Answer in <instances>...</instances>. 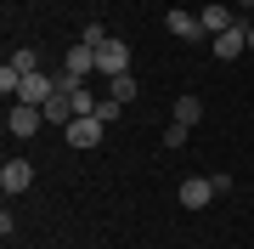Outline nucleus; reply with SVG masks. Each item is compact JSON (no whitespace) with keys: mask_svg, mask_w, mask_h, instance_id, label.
<instances>
[{"mask_svg":"<svg viewBox=\"0 0 254 249\" xmlns=\"http://www.w3.org/2000/svg\"><path fill=\"white\" fill-rule=\"evenodd\" d=\"M108 96H113V102H130V96H136V80H130V74L108 80Z\"/></svg>","mask_w":254,"mask_h":249,"instance_id":"14","label":"nucleus"},{"mask_svg":"<svg viewBox=\"0 0 254 249\" xmlns=\"http://www.w3.org/2000/svg\"><path fill=\"white\" fill-rule=\"evenodd\" d=\"M63 74L73 80V91H79V85L96 74V51L85 46V40H79V46H68V57H63Z\"/></svg>","mask_w":254,"mask_h":249,"instance_id":"2","label":"nucleus"},{"mask_svg":"<svg viewBox=\"0 0 254 249\" xmlns=\"http://www.w3.org/2000/svg\"><path fill=\"white\" fill-rule=\"evenodd\" d=\"M68 142H73V148H96V142H102V119H96V113H79V119L68 125Z\"/></svg>","mask_w":254,"mask_h":249,"instance_id":"8","label":"nucleus"},{"mask_svg":"<svg viewBox=\"0 0 254 249\" xmlns=\"http://www.w3.org/2000/svg\"><path fill=\"white\" fill-rule=\"evenodd\" d=\"M79 40H85V46H91V51H96V46H102V40H108V28H102V23H85V28H79Z\"/></svg>","mask_w":254,"mask_h":249,"instance_id":"16","label":"nucleus"},{"mask_svg":"<svg viewBox=\"0 0 254 249\" xmlns=\"http://www.w3.org/2000/svg\"><path fill=\"white\" fill-rule=\"evenodd\" d=\"M28 181H34V165H28V159H6V165H0V187H6V198L28 193Z\"/></svg>","mask_w":254,"mask_h":249,"instance_id":"3","label":"nucleus"},{"mask_svg":"<svg viewBox=\"0 0 254 249\" xmlns=\"http://www.w3.org/2000/svg\"><path fill=\"white\" fill-rule=\"evenodd\" d=\"M6 63L17 68V74H40V51H34V46H17V51L6 57Z\"/></svg>","mask_w":254,"mask_h":249,"instance_id":"12","label":"nucleus"},{"mask_svg":"<svg viewBox=\"0 0 254 249\" xmlns=\"http://www.w3.org/2000/svg\"><path fill=\"white\" fill-rule=\"evenodd\" d=\"M96 74L102 80H119V74H130V46H125V40H102V46H96Z\"/></svg>","mask_w":254,"mask_h":249,"instance_id":"1","label":"nucleus"},{"mask_svg":"<svg viewBox=\"0 0 254 249\" xmlns=\"http://www.w3.org/2000/svg\"><path fill=\"white\" fill-rule=\"evenodd\" d=\"M164 28H170L175 40H203V23L192 17V11H170V17H164Z\"/></svg>","mask_w":254,"mask_h":249,"instance_id":"11","label":"nucleus"},{"mask_svg":"<svg viewBox=\"0 0 254 249\" xmlns=\"http://www.w3.org/2000/svg\"><path fill=\"white\" fill-rule=\"evenodd\" d=\"M243 51H249V23H237V28H226V34H215V57H220V63H237Z\"/></svg>","mask_w":254,"mask_h":249,"instance_id":"7","label":"nucleus"},{"mask_svg":"<svg viewBox=\"0 0 254 249\" xmlns=\"http://www.w3.org/2000/svg\"><path fill=\"white\" fill-rule=\"evenodd\" d=\"M203 119V102L198 96H181V102H175V125H198Z\"/></svg>","mask_w":254,"mask_h":249,"instance_id":"13","label":"nucleus"},{"mask_svg":"<svg viewBox=\"0 0 254 249\" xmlns=\"http://www.w3.org/2000/svg\"><path fill=\"white\" fill-rule=\"evenodd\" d=\"M209 198H220L215 175H187V181H181V204H187V210H203Z\"/></svg>","mask_w":254,"mask_h":249,"instance_id":"5","label":"nucleus"},{"mask_svg":"<svg viewBox=\"0 0 254 249\" xmlns=\"http://www.w3.org/2000/svg\"><path fill=\"white\" fill-rule=\"evenodd\" d=\"M198 23H203V34H226V28H237V11H232V6H215V0H209V6L198 11Z\"/></svg>","mask_w":254,"mask_h":249,"instance_id":"9","label":"nucleus"},{"mask_svg":"<svg viewBox=\"0 0 254 249\" xmlns=\"http://www.w3.org/2000/svg\"><path fill=\"white\" fill-rule=\"evenodd\" d=\"M215 6H226V0H215Z\"/></svg>","mask_w":254,"mask_h":249,"instance_id":"20","label":"nucleus"},{"mask_svg":"<svg viewBox=\"0 0 254 249\" xmlns=\"http://www.w3.org/2000/svg\"><path fill=\"white\" fill-rule=\"evenodd\" d=\"M40 113H46V125H73V91H63V85H57L51 102H46Z\"/></svg>","mask_w":254,"mask_h":249,"instance_id":"10","label":"nucleus"},{"mask_svg":"<svg viewBox=\"0 0 254 249\" xmlns=\"http://www.w3.org/2000/svg\"><path fill=\"white\" fill-rule=\"evenodd\" d=\"M40 125H46V113L28 108V102H11V108H6V130H11V136H34Z\"/></svg>","mask_w":254,"mask_h":249,"instance_id":"4","label":"nucleus"},{"mask_svg":"<svg viewBox=\"0 0 254 249\" xmlns=\"http://www.w3.org/2000/svg\"><path fill=\"white\" fill-rule=\"evenodd\" d=\"M237 6H243V11H254V0H237Z\"/></svg>","mask_w":254,"mask_h":249,"instance_id":"18","label":"nucleus"},{"mask_svg":"<svg viewBox=\"0 0 254 249\" xmlns=\"http://www.w3.org/2000/svg\"><path fill=\"white\" fill-rule=\"evenodd\" d=\"M119 108H125V102H113V96H108V102H96V119H102V125H113V119H119Z\"/></svg>","mask_w":254,"mask_h":249,"instance_id":"17","label":"nucleus"},{"mask_svg":"<svg viewBox=\"0 0 254 249\" xmlns=\"http://www.w3.org/2000/svg\"><path fill=\"white\" fill-rule=\"evenodd\" d=\"M249 51H254V28H249Z\"/></svg>","mask_w":254,"mask_h":249,"instance_id":"19","label":"nucleus"},{"mask_svg":"<svg viewBox=\"0 0 254 249\" xmlns=\"http://www.w3.org/2000/svg\"><path fill=\"white\" fill-rule=\"evenodd\" d=\"M51 91H57V80H51V74H23L17 102H28V108H46V102H51Z\"/></svg>","mask_w":254,"mask_h":249,"instance_id":"6","label":"nucleus"},{"mask_svg":"<svg viewBox=\"0 0 254 249\" xmlns=\"http://www.w3.org/2000/svg\"><path fill=\"white\" fill-rule=\"evenodd\" d=\"M79 113H96V96L85 91V85H79V91H73V119H79Z\"/></svg>","mask_w":254,"mask_h":249,"instance_id":"15","label":"nucleus"}]
</instances>
